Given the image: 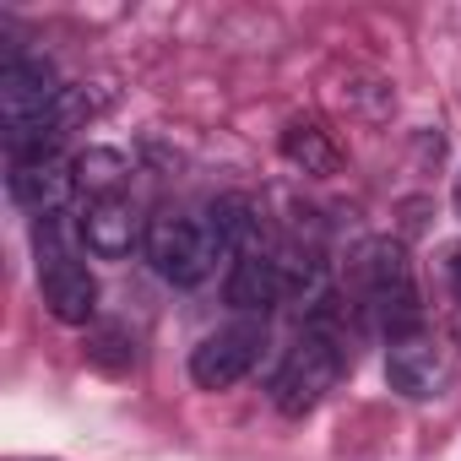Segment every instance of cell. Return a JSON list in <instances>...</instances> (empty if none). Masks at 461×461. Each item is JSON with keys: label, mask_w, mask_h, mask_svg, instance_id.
I'll use <instances>...</instances> for the list:
<instances>
[{"label": "cell", "mask_w": 461, "mask_h": 461, "mask_svg": "<svg viewBox=\"0 0 461 461\" xmlns=\"http://www.w3.org/2000/svg\"><path fill=\"white\" fill-rule=\"evenodd\" d=\"M60 82H55V66L39 60V55H6V66H0V125L12 131H28L39 120H55L60 109Z\"/></svg>", "instance_id": "5b68a950"}, {"label": "cell", "mask_w": 461, "mask_h": 461, "mask_svg": "<svg viewBox=\"0 0 461 461\" xmlns=\"http://www.w3.org/2000/svg\"><path fill=\"white\" fill-rule=\"evenodd\" d=\"M277 147H283V158H288L299 174H310V179H331V174L342 168V152H337L331 131H321L315 120H288L283 136H277Z\"/></svg>", "instance_id": "8fae6325"}, {"label": "cell", "mask_w": 461, "mask_h": 461, "mask_svg": "<svg viewBox=\"0 0 461 461\" xmlns=\"http://www.w3.org/2000/svg\"><path fill=\"white\" fill-rule=\"evenodd\" d=\"M222 299H228V310L245 315V321H267V315L283 304V267H277V250H272V245L240 250L234 261H228Z\"/></svg>", "instance_id": "8992f818"}, {"label": "cell", "mask_w": 461, "mask_h": 461, "mask_svg": "<svg viewBox=\"0 0 461 461\" xmlns=\"http://www.w3.org/2000/svg\"><path fill=\"white\" fill-rule=\"evenodd\" d=\"M39 294H44V310H50L60 326H87V321L98 315V277H93L71 250L39 261Z\"/></svg>", "instance_id": "ba28073f"}, {"label": "cell", "mask_w": 461, "mask_h": 461, "mask_svg": "<svg viewBox=\"0 0 461 461\" xmlns=\"http://www.w3.org/2000/svg\"><path fill=\"white\" fill-rule=\"evenodd\" d=\"M456 212H461V179H456Z\"/></svg>", "instance_id": "2e32d148"}, {"label": "cell", "mask_w": 461, "mask_h": 461, "mask_svg": "<svg viewBox=\"0 0 461 461\" xmlns=\"http://www.w3.org/2000/svg\"><path fill=\"white\" fill-rule=\"evenodd\" d=\"M445 288H450V294L461 299V240H456V245L445 250Z\"/></svg>", "instance_id": "9a60e30c"}, {"label": "cell", "mask_w": 461, "mask_h": 461, "mask_svg": "<svg viewBox=\"0 0 461 461\" xmlns=\"http://www.w3.org/2000/svg\"><path fill=\"white\" fill-rule=\"evenodd\" d=\"M342 369H348V337H342V299H337L331 310L310 315L304 331H299V342L283 353V364H277V375H272V402H277V412H283V418L315 412V407L337 391Z\"/></svg>", "instance_id": "7a4b0ae2"}, {"label": "cell", "mask_w": 461, "mask_h": 461, "mask_svg": "<svg viewBox=\"0 0 461 461\" xmlns=\"http://www.w3.org/2000/svg\"><path fill=\"white\" fill-rule=\"evenodd\" d=\"M87 358H93L98 369H109V375H125V369L136 364V348H125V331H120V326H104V331L87 337Z\"/></svg>", "instance_id": "5bb4252c"}, {"label": "cell", "mask_w": 461, "mask_h": 461, "mask_svg": "<svg viewBox=\"0 0 461 461\" xmlns=\"http://www.w3.org/2000/svg\"><path fill=\"white\" fill-rule=\"evenodd\" d=\"M71 168H77V190H87L93 201H114L120 185L131 179V158L120 147H87L71 158Z\"/></svg>", "instance_id": "4fadbf2b"}, {"label": "cell", "mask_w": 461, "mask_h": 461, "mask_svg": "<svg viewBox=\"0 0 461 461\" xmlns=\"http://www.w3.org/2000/svg\"><path fill=\"white\" fill-rule=\"evenodd\" d=\"M6 190L23 212L33 217H60L66 201L77 195V168L55 152V158H28V163H12L6 174Z\"/></svg>", "instance_id": "30bf717a"}, {"label": "cell", "mask_w": 461, "mask_h": 461, "mask_svg": "<svg viewBox=\"0 0 461 461\" xmlns=\"http://www.w3.org/2000/svg\"><path fill=\"white\" fill-rule=\"evenodd\" d=\"M261 348H267V321H234L190 348V380L201 391H234L261 364Z\"/></svg>", "instance_id": "277c9868"}, {"label": "cell", "mask_w": 461, "mask_h": 461, "mask_svg": "<svg viewBox=\"0 0 461 461\" xmlns=\"http://www.w3.org/2000/svg\"><path fill=\"white\" fill-rule=\"evenodd\" d=\"M348 304H358L364 321H375L385 337L423 331V299H418L412 256L385 234L364 240L348 261Z\"/></svg>", "instance_id": "6da1fadb"}, {"label": "cell", "mask_w": 461, "mask_h": 461, "mask_svg": "<svg viewBox=\"0 0 461 461\" xmlns=\"http://www.w3.org/2000/svg\"><path fill=\"white\" fill-rule=\"evenodd\" d=\"M206 228H212V240H217V250H222L228 261H234L240 250L267 245L261 217H256V206H250L245 195H217V201L206 206Z\"/></svg>", "instance_id": "7c38bea8"}, {"label": "cell", "mask_w": 461, "mask_h": 461, "mask_svg": "<svg viewBox=\"0 0 461 461\" xmlns=\"http://www.w3.org/2000/svg\"><path fill=\"white\" fill-rule=\"evenodd\" d=\"M77 234H82V245H87L98 261H125L131 250L147 245V217H141L125 195H114V201H93V206L82 212Z\"/></svg>", "instance_id": "9c48e42d"}, {"label": "cell", "mask_w": 461, "mask_h": 461, "mask_svg": "<svg viewBox=\"0 0 461 461\" xmlns=\"http://www.w3.org/2000/svg\"><path fill=\"white\" fill-rule=\"evenodd\" d=\"M141 256H147V267L163 277V283H174V288H195V283H206L212 277V267H217V240H212V228H206V217H190V212H158V217H147V245H141Z\"/></svg>", "instance_id": "3957f363"}, {"label": "cell", "mask_w": 461, "mask_h": 461, "mask_svg": "<svg viewBox=\"0 0 461 461\" xmlns=\"http://www.w3.org/2000/svg\"><path fill=\"white\" fill-rule=\"evenodd\" d=\"M445 353L429 331H407V337H391L385 348V380L391 391H402L407 402H434L445 391Z\"/></svg>", "instance_id": "52a82bcc"}]
</instances>
